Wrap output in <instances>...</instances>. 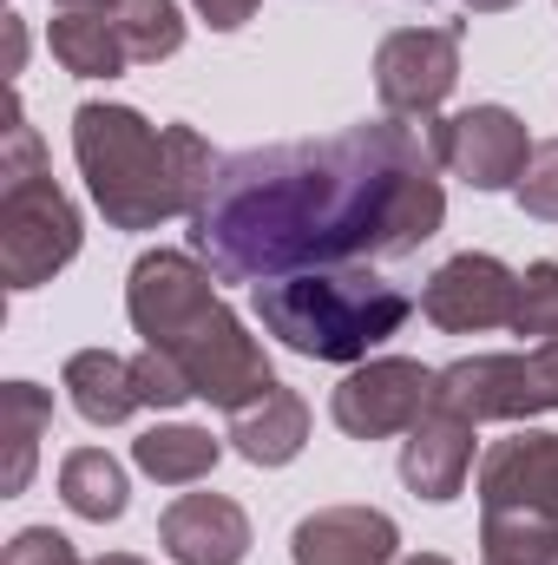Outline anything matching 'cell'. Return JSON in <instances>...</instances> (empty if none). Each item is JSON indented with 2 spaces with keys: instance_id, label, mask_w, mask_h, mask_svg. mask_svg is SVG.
<instances>
[{
  "instance_id": "14",
  "label": "cell",
  "mask_w": 558,
  "mask_h": 565,
  "mask_svg": "<svg viewBox=\"0 0 558 565\" xmlns=\"http://www.w3.org/2000/svg\"><path fill=\"white\" fill-rule=\"evenodd\" d=\"M466 473H473V422L433 402V408L408 427V440H401V480L415 487L420 500L447 507V500H460Z\"/></svg>"
},
{
  "instance_id": "10",
  "label": "cell",
  "mask_w": 558,
  "mask_h": 565,
  "mask_svg": "<svg viewBox=\"0 0 558 565\" xmlns=\"http://www.w3.org/2000/svg\"><path fill=\"white\" fill-rule=\"evenodd\" d=\"M513 296H519V277L486 257V250H466V257H447L427 289H420V316L447 335H480V329H500L513 322Z\"/></svg>"
},
{
  "instance_id": "21",
  "label": "cell",
  "mask_w": 558,
  "mask_h": 565,
  "mask_svg": "<svg viewBox=\"0 0 558 565\" xmlns=\"http://www.w3.org/2000/svg\"><path fill=\"white\" fill-rule=\"evenodd\" d=\"M480 565H558V520L480 513Z\"/></svg>"
},
{
  "instance_id": "5",
  "label": "cell",
  "mask_w": 558,
  "mask_h": 565,
  "mask_svg": "<svg viewBox=\"0 0 558 565\" xmlns=\"http://www.w3.org/2000/svg\"><path fill=\"white\" fill-rule=\"evenodd\" d=\"M151 349H164V355L191 375L197 402H217V408H230V415L277 388L270 355L257 349V335H244V322H237L217 296H211L197 316H184V322H178L164 342H151Z\"/></svg>"
},
{
  "instance_id": "25",
  "label": "cell",
  "mask_w": 558,
  "mask_h": 565,
  "mask_svg": "<svg viewBox=\"0 0 558 565\" xmlns=\"http://www.w3.org/2000/svg\"><path fill=\"white\" fill-rule=\"evenodd\" d=\"M519 211L526 217H558V139L533 145L526 178H519Z\"/></svg>"
},
{
  "instance_id": "3",
  "label": "cell",
  "mask_w": 558,
  "mask_h": 565,
  "mask_svg": "<svg viewBox=\"0 0 558 565\" xmlns=\"http://www.w3.org/2000/svg\"><path fill=\"white\" fill-rule=\"evenodd\" d=\"M250 302H257L264 335H277L282 349H296L309 362H368L415 316V296L395 289V282H382L368 264L257 282Z\"/></svg>"
},
{
  "instance_id": "27",
  "label": "cell",
  "mask_w": 558,
  "mask_h": 565,
  "mask_svg": "<svg viewBox=\"0 0 558 565\" xmlns=\"http://www.w3.org/2000/svg\"><path fill=\"white\" fill-rule=\"evenodd\" d=\"M197 13H204L217 33H237L244 20H257V0H197Z\"/></svg>"
},
{
  "instance_id": "22",
  "label": "cell",
  "mask_w": 558,
  "mask_h": 565,
  "mask_svg": "<svg viewBox=\"0 0 558 565\" xmlns=\"http://www.w3.org/2000/svg\"><path fill=\"white\" fill-rule=\"evenodd\" d=\"M0 415H7V493H26L40 434L53 427V395L33 388V382H7L0 388Z\"/></svg>"
},
{
  "instance_id": "30",
  "label": "cell",
  "mask_w": 558,
  "mask_h": 565,
  "mask_svg": "<svg viewBox=\"0 0 558 565\" xmlns=\"http://www.w3.org/2000/svg\"><path fill=\"white\" fill-rule=\"evenodd\" d=\"M66 13H99V7H119V0H60Z\"/></svg>"
},
{
  "instance_id": "18",
  "label": "cell",
  "mask_w": 558,
  "mask_h": 565,
  "mask_svg": "<svg viewBox=\"0 0 558 565\" xmlns=\"http://www.w3.org/2000/svg\"><path fill=\"white\" fill-rule=\"evenodd\" d=\"M46 46H53V60H60L73 79H112V73L132 66L112 7H99V13H60V20L46 26Z\"/></svg>"
},
{
  "instance_id": "11",
  "label": "cell",
  "mask_w": 558,
  "mask_h": 565,
  "mask_svg": "<svg viewBox=\"0 0 558 565\" xmlns=\"http://www.w3.org/2000/svg\"><path fill=\"white\" fill-rule=\"evenodd\" d=\"M480 513H546L558 520V434L493 440L480 460Z\"/></svg>"
},
{
  "instance_id": "6",
  "label": "cell",
  "mask_w": 558,
  "mask_h": 565,
  "mask_svg": "<svg viewBox=\"0 0 558 565\" xmlns=\"http://www.w3.org/2000/svg\"><path fill=\"white\" fill-rule=\"evenodd\" d=\"M433 402L466 422H526L558 408V335L533 355H466L433 375Z\"/></svg>"
},
{
  "instance_id": "4",
  "label": "cell",
  "mask_w": 558,
  "mask_h": 565,
  "mask_svg": "<svg viewBox=\"0 0 558 565\" xmlns=\"http://www.w3.org/2000/svg\"><path fill=\"white\" fill-rule=\"evenodd\" d=\"M79 257V211L53 184L40 132L26 126L20 99L7 106V151H0V282L40 289Z\"/></svg>"
},
{
  "instance_id": "9",
  "label": "cell",
  "mask_w": 558,
  "mask_h": 565,
  "mask_svg": "<svg viewBox=\"0 0 558 565\" xmlns=\"http://www.w3.org/2000/svg\"><path fill=\"white\" fill-rule=\"evenodd\" d=\"M433 375L440 369H420L408 355H375L362 362L335 395H329V415L348 440H388V434H408V427L433 408Z\"/></svg>"
},
{
  "instance_id": "19",
  "label": "cell",
  "mask_w": 558,
  "mask_h": 565,
  "mask_svg": "<svg viewBox=\"0 0 558 565\" xmlns=\"http://www.w3.org/2000/svg\"><path fill=\"white\" fill-rule=\"evenodd\" d=\"M217 454H224V440L211 427H184V422L144 427L139 440H132V460H139L158 487H197V480H211Z\"/></svg>"
},
{
  "instance_id": "28",
  "label": "cell",
  "mask_w": 558,
  "mask_h": 565,
  "mask_svg": "<svg viewBox=\"0 0 558 565\" xmlns=\"http://www.w3.org/2000/svg\"><path fill=\"white\" fill-rule=\"evenodd\" d=\"M20 60H26V26L20 13H7V73H20Z\"/></svg>"
},
{
  "instance_id": "17",
  "label": "cell",
  "mask_w": 558,
  "mask_h": 565,
  "mask_svg": "<svg viewBox=\"0 0 558 565\" xmlns=\"http://www.w3.org/2000/svg\"><path fill=\"white\" fill-rule=\"evenodd\" d=\"M66 402H73L93 427L132 422L144 408L139 362H132V355H112V349H79V355L66 362Z\"/></svg>"
},
{
  "instance_id": "1",
  "label": "cell",
  "mask_w": 558,
  "mask_h": 565,
  "mask_svg": "<svg viewBox=\"0 0 558 565\" xmlns=\"http://www.w3.org/2000/svg\"><path fill=\"white\" fill-rule=\"evenodd\" d=\"M447 224L427 132L401 119L329 139L257 145L217 164L191 211V250L217 282H282L342 264H395Z\"/></svg>"
},
{
  "instance_id": "12",
  "label": "cell",
  "mask_w": 558,
  "mask_h": 565,
  "mask_svg": "<svg viewBox=\"0 0 558 565\" xmlns=\"http://www.w3.org/2000/svg\"><path fill=\"white\" fill-rule=\"evenodd\" d=\"M217 296V282L204 264H191L184 250H144L132 264V282H126V309H132V329L151 342H164L184 316H197L204 302Z\"/></svg>"
},
{
  "instance_id": "32",
  "label": "cell",
  "mask_w": 558,
  "mask_h": 565,
  "mask_svg": "<svg viewBox=\"0 0 558 565\" xmlns=\"http://www.w3.org/2000/svg\"><path fill=\"white\" fill-rule=\"evenodd\" d=\"M99 565H144V559H132V553H106Z\"/></svg>"
},
{
  "instance_id": "8",
  "label": "cell",
  "mask_w": 558,
  "mask_h": 565,
  "mask_svg": "<svg viewBox=\"0 0 558 565\" xmlns=\"http://www.w3.org/2000/svg\"><path fill=\"white\" fill-rule=\"evenodd\" d=\"M420 132H427L433 164H447V171L466 178L473 191H519L526 158H533L526 119L506 113V106H466V113L433 119V126H420Z\"/></svg>"
},
{
  "instance_id": "7",
  "label": "cell",
  "mask_w": 558,
  "mask_h": 565,
  "mask_svg": "<svg viewBox=\"0 0 558 565\" xmlns=\"http://www.w3.org/2000/svg\"><path fill=\"white\" fill-rule=\"evenodd\" d=\"M460 79V26H401L375 46V99L401 126H433Z\"/></svg>"
},
{
  "instance_id": "29",
  "label": "cell",
  "mask_w": 558,
  "mask_h": 565,
  "mask_svg": "<svg viewBox=\"0 0 558 565\" xmlns=\"http://www.w3.org/2000/svg\"><path fill=\"white\" fill-rule=\"evenodd\" d=\"M466 13H506V7H519V0H460Z\"/></svg>"
},
{
  "instance_id": "26",
  "label": "cell",
  "mask_w": 558,
  "mask_h": 565,
  "mask_svg": "<svg viewBox=\"0 0 558 565\" xmlns=\"http://www.w3.org/2000/svg\"><path fill=\"white\" fill-rule=\"evenodd\" d=\"M0 565H86V559L73 553L66 533H53V526H26V533H13V546H7V559Z\"/></svg>"
},
{
  "instance_id": "20",
  "label": "cell",
  "mask_w": 558,
  "mask_h": 565,
  "mask_svg": "<svg viewBox=\"0 0 558 565\" xmlns=\"http://www.w3.org/2000/svg\"><path fill=\"white\" fill-rule=\"evenodd\" d=\"M60 500H66L79 520L106 526V520L126 513V467H119L106 447H79V454L60 460Z\"/></svg>"
},
{
  "instance_id": "15",
  "label": "cell",
  "mask_w": 558,
  "mask_h": 565,
  "mask_svg": "<svg viewBox=\"0 0 558 565\" xmlns=\"http://www.w3.org/2000/svg\"><path fill=\"white\" fill-rule=\"evenodd\" d=\"M289 553H296V565H395L401 533L375 507H322L296 526Z\"/></svg>"
},
{
  "instance_id": "31",
  "label": "cell",
  "mask_w": 558,
  "mask_h": 565,
  "mask_svg": "<svg viewBox=\"0 0 558 565\" xmlns=\"http://www.w3.org/2000/svg\"><path fill=\"white\" fill-rule=\"evenodd\" d=\"M395 565H447L440 553H415V559H395Z\"/></svg>"
},
{
  "instance_id": "2",
  "label": "cell",
  "mask_w": 558,
  "mask_h": 565,
  "mask_svg": "<svg viewBox=\"0 0 558 565\" xmlns=\"http://www.w3.org/2000/svg\"><path fill=\"white\" fill-rule=\"evenodd\" d=\"M73 158L112 231H158L164 217H191L224 164L197 126H151L132 106H79Z\"/></svg>"
},
{
  "instance_id": "24",
  "label": "cell",
  "mask_w": 558,
  "mask_h": 565,
  "mask_svg": "<svg viewBox=\"0 0 558 565\" xmlns=\"http://www.w3.org/2000/svg\"><path fill=\"white\" fill-rule=\"evenodd\" d=\"M506 329H513V335H539V342L558 335V264H533V270L519 277L513 322H506Z\"/></svg>"
},
{
  "instance_id": "13",
  "label": "cell",
  "mask_w": 558,
  "mask_h": 565,
  "mask_svg": "<svg viewBox=\"0 0 558 565\" xmlns=\"http://www.w3.org/2000/svg\"><path fill=\"white\" fill-rule=\"evenodd\" d=\"M158 540L178 565H244L250 559V513L230 493H184L164 507Z\"/></svg>"
},
{
  "instance_id": "23",
  "label": "cell",
  "mask_w": 558,
  "mask_h": 565,
  "mask_svg": "<svg viewBox=\"0 0 558 565\" xmlns=\"http://www.w3.org/2000/svg\"><path fill=\"white\" fill-rule=\"evenodd\" d=\"M119 33H126V53L132 66H151V60H171L184 46V20H178V0H119L112 7Z\"/></svg>"
},
{
  "instance_id": "16",
  "label": "cell",
  "mask_w": 558,
  "mask_h": 565,
  "mask_svg": "<svg viewBox=\"0 0 558 565\" xmlns=\"http://www.w3.org/2000/svg\"><path fill=\"white\" fill-rule=\"evenodd\" d=\"M250 467H289L296 454H302V440H309V402L296 395V388H270V395H257L250 408H237L230 415V434H224Z\"/></svg>"
}]
</instances>
